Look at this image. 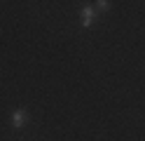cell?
Instances as JSON below:
<instances>
[{
	"label": "cell",
	"instance_id": "6da1fadb",
	"mask_svg": "<svg viewBox=\"0 0 145 141\" xmlns=\"http://www.w3.org/2000/svg\"><path fill=\"white\" fill-rule=\"evenodd\" d=\"M94 21H96V9L94 7H84L82 9V26L84 28H91Z\"/></svg>",
	"mask_w": 145,
	"mask_h": 141
},
{
	"label": "cell",
	"instance_id": "7a4b0ae2",
	"mask_svg": "<svg viewBox=\"0 0 145 141\" xmlns=\"http://www.w3.org/2000/svg\"><path fill=\"white\" fill-rule=\"evenodd\" d=\"M12 125L14 127H24L26 125V113L24 111H14L12 113Z\"/></svg>",
	"mask_w": 145,
	"mask_h": 141
},
{
	"label": "cell",
	"instance_id": "3957f363",
	"mask_svg": "<svg viewBox=\"0 0 145 141\" xmlns=\"http://www.w3.org/2000/svg\"><path fill=\"white\" fill-rule=\"evenodd\" d=\"M96 9H98V12H105V9H110V3H108V0H98Z\"/></svg>",
	"mask_w": 145,
	"mask_h": 141
}]
</instances>
